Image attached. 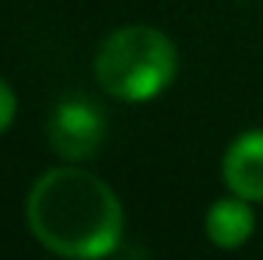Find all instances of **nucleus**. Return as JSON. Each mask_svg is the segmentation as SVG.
Masks as SVG:
<instances>
[{"instance_id": "nucleus-3", "label": "nucleus", "mask_w": 263, "mask_h": 260, "mask_svg": "<svg viewBox=\"0 0 263 260\" xmlns=\"http://www.w3.org/2000/svg\"><path fill=\"white\" fill-rule=\"evenodd\" d=\"M104 114L98 104H92L89 98H65L55 104L52 117H49V147L70 162L89 159L98 153V147L104 144Z\"/></svg>"}, {"instance_id": "nucleus-6", "label": "nucleus", "mask_w": 263, "mask_h": 260, "mask_svg": "<svg viewBox=\"0 0 263 260\" xmlns=\"http://www.w3.org/2000/svg\"><path fill=\"white\" fill-rule=\"evenodd\" d=\"M15 120V92L9 89V83L0 80V135L12 126Z\"/></svg>"}, {"instance_id": "nucleus-1", "label": "nucleus", "mask_w": 263, "mask_h": 260, "mask_svg": "<svg viewBox=\"0 0 263 260\" xmlns=\"http://www.w3.org/2000/svg\"><path fill=\"white\" fill-rule=\"evenodd\" d=\"M34 239L62 257H104L123 239V205L117 193L86 169H49L25 202Z\"/></svg>"}, {"instance_id": "nucleus-2", "label": "nucleus", "mask_w": 263, "mask_h": 260, "mask_svg": "<svg viewBox=\"0 0 263 260\" xmlns=\"http://www.w3.org/2000/svg\"><path fill=\"white\" fill-rule=\"evenodd\" d=\"M178 73V49L175 43L150 28V25H126L114 31L95 55V80L98 86L120 101H150L162 95Z\"/></svg>"}, {"instance_id": "nucleus-4", "label": "nucleus", "mask_w": 263, "mask_h": 260, "mask_svg": "<svg viewBox=\"0 0 263 260\" xmlns=\"http://www.w3.org/2000/svg\"><path fill=\"white\" fill-rule=\"evenodd\" d=\"M220 175L233 196L263 202V129L242 132L227 147Z\"/></svg>"}, {"instance_id": "nucleus-5", "label": "nucleus", "mask_w": 263, "mask_h": 260, "mask_svg": "<svg viewBox=\"0 0 263 260\" xmlns=\"http://www.w3.org/2000/svg\"><path fill=\"white\" fill-rule=\"evenodd\" d=\"M254 233V211L248 208V199H217L205 214V236L217 248H242Z\"/></svg>"}]
</instances>
